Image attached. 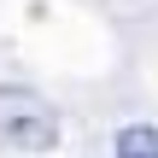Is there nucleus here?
<instances>
[{
  "label": "nucleus",
  "instance_id": "f257e3e1",
  "mask_svg": "<svg viewBox=\"0 0 158 158\" xmlns=\"http://www.w3.org/2000/svg\"><path fill=\"white\" fill-rule=\"evenodd\" d=\"M0 141L6 147H18V152H47L53 141H59V123H53V111H41L35 100H6V111H0Z\"/></svg>",
  "mask_w": 158,
  "mask_h": 158
},
{
  "label": "nucleus",
  "instance_id": "f03ea898",
  "mask_svg": "<svg viewBox=\"0 0 158 158\" xmlns=\"http://www.w3.org/2000/svg\"><path fill=\"white\" fill-rule=\"evenodd\" d=\"M117 158H158V129H152V123L117 129Z\"/></svg>",
  "mask_w": 158,
  "mask_h": 158
}]
</instances>
